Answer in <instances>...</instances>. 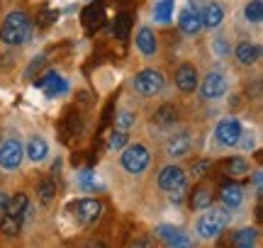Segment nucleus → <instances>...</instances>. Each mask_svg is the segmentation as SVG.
I'll return each instance as SVG.
<instances>
[{
  "mask_svg": "<svg viewBox=\"0 0 263 248\" xmlns=\"http://www.w3.org/2000/svg\"><path fill=\"white\" fill-rule=\"evenodd\" d=\"M34 22L25 10H10L0 25V42L8 47H22L32 39Z\"/></svg>",
  "mask_w": 263,
  "mask_h": 248,
  "instance_id": "obj_1",
  "label": "nucleus"
},
{
  "mask_svg": "<svg viewBox=\"0 0 263 248\" xmlns=\"http://www.w3.org/2000/svg\"><path fill=\"white\" fill-rule=\"evenodd\" d=\"M227 224H229V210H219V207H205V210H200L195 219V234L200 241H215L222 236V231L227 229Z\"/></svg>",
  "mask_w": 263,
  "mask_h": 248,
  "instance_id": "obj_2",
  "label": "nucleus"
},
{
  "mask_svg": "<svg viewBox=\"0 0 263 248\" xmlns=\"http://www.w3.org/2000/svg\"><path fill=\"white\" fill-rule=\"evenodd\" d=\"M132 88L141 97H156L166 90V76H163V71H159V68H154V66L141 68L132 78Z\"/></svg>",
  "mask_w": 263,
  "mask_h": 248,
  "instance_id": "obj_3",
  "label": "nucleus"
},
{
  "mask_svg": "<svg viewBox=\"0 0 263 248\" xmlns=\"http://www.w3.org/2000/svg\"><path fill=\"white\" fill-rule=\"evenodd\" d=\"M120 166H122V171L129 173V175H141V173L151 166L149 146L141 141L127 143L122 149V156H120Z\"/></svg>",
  "mask_w": 263,
  "mask_h": 248,
  "instance_id": "obj_4",
  "label": "nucleus"
},
{
  "mask_svg": "<svg viewBox=\"0 0 263 248\" xmlns=\"http://www.w3.org/2000/svg\"><path fill=\"white\" fill-rule=\"evenodd\" d=\"M195 149V134L193 129H178V132L168 134V139L163 143V153L168 156L171 161H183L188 158Z\"/></svg>",
  "mask_w": 263,
  "mask_h": 248,
  "instance_id": "obj_5",
  "label": "nucleus"
},
{
  "mask_svg": "<svg viewBox=\"0 0 263 248\" xmlns=\"http://www.w3.org/2000/svg\"><path fill=\"white\" fill-rule=\"evenodd\" d=\"M197 90H200V97H202L205 102L222 100V97L229 93V78H227L222 71H210L205 76H200Z\"/></svg>",
  "mask_w": 263,
  "mask_h": 248,
  "instance_id": "obj_6",
  "label": "nucleus"
},
{
  "mask_svg": "<svg viewBox=\"0 0 263 248\" xmlns=\"http://www.w3.org/2000/svg\"><path fill=\"white\" fill-rule=\"evenodd\" d=\"M25 163V143L20 136H5L0 143V168L8 173H15Z\"/></svg>",
  "mask_w": 263,
  "mask_h": 248,
  "instance_id": "obj_7",
  "label": "nucleus"
},
{
  "mask_svg": "<svg viewBox=\"0 0 263 248\" xmlns=\"http://www.w3.org/2000/svg\"><path fill=\"white\" fill-rule=\"evenodd\" d=\"M241 132H244V127H241V119H239V117H234V115L222 117V119L215 124L217 146H222V149H236V143L241 139Z\"/></svg>",
  "mask_w": 263,
  "mask_h": 248,
  "instance_id": "obj_8",
  "label": "nucleus"
},
{
  "mask_svg": "<svg viewBox=\"0 0 263 248\" xmlns=\"http://www.w3.org/2000/svg\"><path fill=\"white\" fill-rule=\"evenodd\" d=\"M134 47H137V51H139L146 61L159 58L161 47H159V34L154 32V27L144 25V27L137 29V34H134Z\"/></svg>",
  "mask_w": 263,
  "mask_h": 248,
  "instance_id": "obj_9",
  "label": "nucleus"
},
{
  "mask_svg": "<svg viewBox=\"0 0 263 248\" xmlns=\"http://www.w3.org/2000/svg\"><path fill=\"white\" fill-rule=\"evenodd\" d=\"M156 182H159V190H163L168 195V192L176 190L178 185L188 182V173H185V168L178 166V163H166L159 171V175H156Z\"/></svg>",
  "mask_w": 263,
  "mask_h": 248,
  "instance_id": "obj_10",
  "label": "nucleus"
},
{
  "mask_svg": "<svg viewBox=\"0 0 263 248\" xmlns=\"http://www.w3.org/2000/svg\"><path fill=\"white\" fill-rule=\"evenodd\" d=\"M173 80H176V88H178L183 95H193L197 90V83H200V68H197L195 64L185 61V64H180V66L176 68Z\"/></svg>",
  "mask_w": 263,
  "mask_h": 248,
  "instance_id": "obj_11",
  "label": "nucleus"
},
{
  "mask_svg": "<svg viewBox=\"0 0 263 248\" xmlns=\"http://www.w3.org/2000/svg\"><path fill=\"white\" fill-rule=\"evenodd\" d=\"M73 210H76V217H78L81 224L95 226V224L100 221V217H103V202L95 200V197H81V200L73 204Z\"/></svg>",
  "mask_w": 263,
  "mask_h": 248,
  "instance_id": "obj_12",
  "label": "nucleus"
},
{
  "mask_svg": "<svg viewBox=\"0 0 263 248\" xmlns=\"http://www.w3.org/2000/svg\"><path fill=\"white\" fill-rule=\"evenodd\" d=\"M234 58L239 66L244 68H254L261 64V44L258 42H251V39H241L236 42L234 47Z\"/></svg>",
  "mask_w": 263,
  "mask_h": 248,
  "instance_id": "obj_13",
  "label": "nucleus"
},
{
  "mask_svg": "<svg viewBox=\"0 0 263 248\" xmlns=\"http://www.w3.org/2000/svg\"><path fill=\"white\" fill-rule=\"evenodd\" d=\"M156 239L163 243V246H193V239H190V234L185 229H180V226H171V224H161L156 226Z\"/></svg>",
  "mask_w": 263,
  "mask_h": 248,
  "instance_id": "obj_14",
  "label": "nucleus"
},
{
  "mask_svg": "<svg viewBox=\"0 0 263 248\" xmlns=\"http://www.w3.org/2000/svg\"><path fill=\"white\" fill-rule=\"evenodd\" d=\"M25 158L32 166H42L49 158V141L42 134H29L27 143H25Z\"/></svg>",
  "mask_w": 263,
  "mask_h": 248,
  "instance_id": "obj_15",
  "label": "nucleus"
},
{
  "mask_svg": "<svg viewBox=\"0 0 263 248\" xmlns=\"http://www.w3.org/2000/svg\"><path fill=\"white\" fill-rule=\"evenodd\" d=\"M39 88L47 97H59L68 93V80H66L59 71H47L44 76L39 78Z\"/></svg>",
  "mask_w": 263,
  "mask_h": 248,
  "instance_id": "obj_16",
  "label": "nucleus"
},
{
  "mask_svg": "<svg viewBox=\"0 0 263 248\" xmlns=\"http://www.w3.org/2000/svg\"><path fill=\"white\" fill-rule=\"evenodd\" d=\"M219 200H222V207L229 212L239 210L241 204H244L246 195H244V188L239 185V182H227V185H222V190H219Z\"/></svg>",
  "mask_w": 263,
  "mask_h": 248,
  "instance_id": "obj_17",
  "label": "nucleus"
},
{
  "mask_svg": "<svg viewBox=\"0 0 263 248\" xmlns=\"http://www.w3.org/2000/svg\"><path fill=\"white\" fill-rule=\"evenodd\" d=\"M178 29L185 34V37H195L202 32V17H200V10L197 8H185L178 15Z\"/></svg>",
  "mask_w": 263,
  "mask_h": 248,
  "instance_id": "obj_18",
  "label": "nucleus"
},
{
  "mask_svg": "<svg viewBox=\"0 0 263 248\" xmlns=\"http://www.w3.org/2000/svg\"><path fill=\"white\" fill-rule=\"evenodd\" d=\"M200 17H202V27H207V29L222 27V22H224V8H222V3L210 0L205 8L200 10Z\"/></svg>",
  "mask_w": 263,
  "mask_h": 248,
  "instance_id": "obj_19",
  "label": "nucleus"
},
{
  "mask_svg": "<svg viewBox=\"0 0 263 248\" xmlns=\"http://www.w3.org/2000/svg\"><path fill=\"white\" fill-rule=\"evenodd\" d=\"M173 15H176V0H156L154 8H151V17L156 25L166 27L173 22Z\"/></svg>",
  "mask_w": 263,
  "mask_h": 248,
  "instance_id": "obj_20",
  "label": "nucleus"
},
{
  "mask_svg": "<svg viewBox=\"0 0 263 248\" xmlns=\"http://www.w3.org/2000/svg\"><path fill=\"white\" fill-rule=\"evenodd\" d=\"M261 243V234L256 226H241L232 234V246L236 248H251V246H258Z\"/></svg>",
  "mask_w": 263,
  "mask_h": 248,
  "instance_id": "obj_21",
  "label": "nucleus"
},
{
  "mask_svg": "<svg viewBox=\"0 0 263 248\" xmlns=\"http://www.w3.org/2000/svg\"><path fill=\"white\" fill-rule=\"evenodd\" d=\"M215 202V190H212V185L210 182H200L195 190H193V197H190V204H193V210L200 212L210 207Z\"/></svg>",
  "mask_w": 263,
  "mask_h": 248,
  "instance_id": "obj_22",
  "label": "nucleus"
},
{
  "mask_svg": "<svg viewBox=\"0 0 263 248\" xmlns=\"http://www.w3.org/2000/svg\"><path fill=\"white\" fill-rule=\"evenodd\" d=\"M249 168H251V163H249L246 156H232V158L224 161V175L234 178V180L246 178V175H249Z\"/></svg>",
  "mask_w": 263,
  "mask_h": 248,
  "instance_id": "obj_23",
  "label": "nucleus"
},
{
  "mask_svg": "<svg viewBox=\"0 0 263 248\" xmlns=\"http://www.w3.org/2000/svg\"><path fill=\"white\" fill-rule=\"evenodd\" d=\"M27 207H29V195L27 192H15V195H10L8 204H5V214L22 219L25 212H27Z\"/></svg>",
  "mask_w": 263,
  "mask_h": 248,
  "instance_id": "obj_24",
  "label": "nucleus"
},
{
  "mask_svg": "<svg viewBox=\"0 0 263 248\" xmlns=\"http://www.w3.org/2000/svg\"><path fill=\"white\" fill-rule=\"evenodd\" d=\"M178 107L173 105V102H163V105L156 107V112H154V122L159 124V127H173V124L178 122Z\"/></svg>",
  "mask_w": 263,
  "mask_h": 248,
  "instance_id": "obj_25",
  "label": "nucleus"
},
{
  "mask_svg": "<svg viewBox=\"0 0 263 248\" xmlns=\"http://www.w3.org/2000/svg\"><path fill=\"white\" fill-rule=\"evenodd\" d=\"M132 32V15L129 12H120L117 17L112 19V37L117 42H127Z\"/></svg>",
  "mask_w": 263,
  "mask_h": 248,
  "instance_id": "obj_26",
  "label": "nucleus"
},
{
  "mask_svg": "<svg viewBox=\"0 0 263 248\" xmlns=\"http://www.w3.org/2000/svg\"><path fill=\"white\" fill-rule=\"evenodd\" d=\"M37 200H39V204L49 207L51 202L57 200V182L49 180V178H42V180H37Z\"/></svg>",
  "mask_w": 263,
  "mask_h": 248,
  "instance_id": "obj_27",
  "label": "nucleus"
},
{
  "mask_svg": "<svg viewBox=\"0 0 263 248\" xmlns=\"http://www.w3.org/2000/svg\"><path fill=\"white\" fill-rule=\"evenodd\" d=\"M83 25H85V29H98L100 27V22H103V17H105V10H103V5H95V3H90L88 8L83 10Z\"/></svg>",
  "mask_w": 263,
  "mask_h": 248,
  "instance_id": "obj_28",
  "label": "nucleus"
},
{
  "mask_svg": "<svg viewBox=\"0 0 263 248\" xmlns=\"http://www.w3.org/2000/svg\"><path fill=\"white\" fill-rule=\"evenodd\" d=\"M127 143H129V132H124V129H117V127H115L112 134L107 136V151L117 153V151H122Z\"/></svg>",
  "mask_w": 263,
  "mask_h": 248,
  "instance_id": "obj_29",
  "label": "nucleus"
},
{
  "mask_svg": "<svg viewBox=\"0 0 263 248\" xmlns=\"http://www.w3.org/2000/svg\"><path fill=\"white\" fill-rule=\"evenodd\" d=\"M244 17L249 25H261L263 22V0H249L244 8Z\"/></svg>",
  "mask_w": 263,
  "mask_h": 248,
  "instance_id": "obj_30",
  "label": "nucleus"
},
{
  "mask_svg": "<svg viewBox=\"0 0 263 248\" xmlns=\"http://www.w3.org/2000/svg\"><path fill=\"white\" fill-rule=\"evenodd\" d=\"M20 229H22V219L10 217V214L3 212V217H0V234H3V236H17Z\"/></svg>",
  "mask_w": 263,
  "mask_h": 248,
  "instance_id": "obj_31",
  "label": "nucleus"
},
{
  "mask_svg": "<svg viewBox=\"0 0 263 248\" xmlns=\"http://www.w3.org/2000/svg\"><path fill=\"white\" fill-rule=\"evenodd\" d=\"M134 124H137V115H134L132 110H124V107H122V110H120V112L115 115V127H117V129H124V132H129Z\"/></svg>",
  "mask_w": 263,
  "mask_h": 248,
  "instance_id": "obj_32",
  "label": "nucleus"
},
{
  "mask_svg": "<svg viewBox=\"0 0 263 248\" xmlns=\"http://www.w3.org/2000/svg\"><path fill=\"white\" fill-rule=\"evenodd\" d=\"M212 166H215V161H212V158H197V161L190 166V175H193L195 180H202L207 173L212 171Z\"/></svg>",
  "mask_w": 263,
  "mask_h": 248,
  "instance_id": "obj_33",
  "label": "nucleus"
},
{
  "mask_svg": "<svg viewBox=\"0 0 263 248\" xmlns=\"http://www.w3.org/2000/svg\"><path fill=\"white\" fill-rule=\"evenodd\" d=\"M212 54H215L217 58H227V56H229V54H232V44H229V39H227V37L212 39Z\"/></svg>",
  "mask_w": 263,
  "mask_h": 248,
  "instance_id": "obj_34",
  "label": "nucleus"
},
{
  "mask_svg": "<svg viewBox=\"0 0 263 248\" xmlns=\"http://www.w3.org/2000/svg\"><path fill=\"white\" fill-rule=\"evenodd\" d=\"M168 200L173 202V204H183V202L188 200V182H183V185H178L176 190H171Z\"/></svg>",
  "mask_w": 263,
  "mask_h": 248,
  "instance_id": "obj_35",
  "label": "nucleus"
},
{
  "mask_svg": "<svg viewBox=\"0 0 263 248\" xmlns=\"http://www.w3.org/2000/svg\"><path fill=\"white\" fill-rule=\"evenodd\" d=\"M236 146H241L244 151H254V149H256V134L241 132V139H239V143H236Z\"/></svg>",
  "mask_w": 263,
  "mask_h": 248,
  "instance_id": "obj_36",
  "label": "nucleus"
},
{
  "mask_svg": "<svg viewBox=\"0 0 263 248\" xmlns=\"http://www.w3.org/2000/svg\"><path fill=\"white\" fill-rule=\"evenodd\" d=\"M78 182H81V188H83V190H93L95 188V175L90 171H83L81 175H78Z\"/></svg>",
  "mask_w": 263,
  "mask_h": 248,
  "instance_id": "obj_37",
  "label": "nucleus"
},
{
  "mask_svg": "<svg viewBox=\"0 0 263 248\" xmlns=\"http://www.w3.org/2000/svg\"><path fill=\"white\" fill-rule=\"evenodd\" d=\"M44 68V56H37L32 64H29V68L25 71V78H34V73H39Z\"/></svg>",
  "mask_w": 263,
  "mask_h": 248,
  "instance_id": "obj_38",
  "label": "nucleus"
},
{
  "mask_svg": "<svg viewBox=\"0 0 263 248\" xmlns=\"http://www.w3.org/2000/svg\"><path fill=\"white\" fill-rule=\"evenodd\" d=\"M59 17V15H57V12H44V15H39V25H49V22H54V19H57Z\"/></svg>",
  "mask_w": 263,
  "mask_h": 248,
  "instance_id": "obj_39",
  "label": "nucleus"
},
{
  "mask_svg": "<svg viewBox=\"0 0 263 248\" xmlns=\"http://www.w3.org/2000/svg\"><path fill=\"white\" fill-rule=\"evenodd\" d=\"M8 200H10V192L8 190H0V214L5 212V204H8Z\"/></svg>",
  "mask_w": 263,
  "mask_h": 248,
  "instance_id": "obj_40",
  "label": "nucleus"
},
{
  "mask_svg": "<svg viewBox=\"0 0 263 248\" xmlns=\"http://www.w3.org/2000/svg\"><path fill=\"white\" fill-rule=\"evenodd\" d=\"M122 3H124V0H122Z\"/></svg>",
  "mask_w": 263,
  "mask_h": 248,
  "instance_id": "obj_41",
  "label": "nucleus"
}]
</instances>
